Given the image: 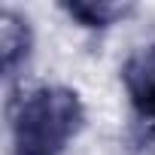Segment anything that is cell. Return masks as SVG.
Segmentation results:
<instances>
[{"label": "cell", "mask_w": 155, "mask_h": 155, "mask_svg": "<svg viewBox=\"0 0 155 155\" xmlns=\"http://www.w3.org/2000/svg\"><path fill=\"white\" fill-rule=\"evenodd\" d=\"M9 146L12 155H67L85 128V104L79 91L43 82L9 97Z\"/></svg>", "instance_id": "obj_1"}, {"label": "cell", "mask_w": 155, "mask_h": 155, "mask_svg": "<svg viewBox=\"0 0 155 155\" xmlns=\"http://www.w3.org/2000/svg\"><path fill=\"white\" fill-rule=\"evenodd\" d=\"M119 82L131 104V113L155 128V40L137 46L119 67Z\"/></svg>", "instance_id": "obj_2"}, {"label": "cell", "mask_w": 155, "mask_h": 155, "mask_svg": "<svg viewBox=\"0 0 155 155\" xmlns=\"http://www.w3.org/2000/svg\"><path fill=\"white\" fill-rule=\"evenodd\" d=\"M34 55V25L25 12L6 6L0 12V61H3V79L12 85L28 70Z\"/></svg>", "instance_id": "obj_3"}, {"label": "cell", "mask_w": 155, "mask_h": 155, "mask_svg": "<svg viewBox=\"0 0 155 155\" xmlns=\"http://www.w3.org/2000/svg\"><path fill=\"white\" fill-rule=\"evenodd\" d=\"M58 9L82 31H110L137 12L134 3H116V0H64Z\"/></svg>", "instance_id": "obj_4"}]
</instances>
